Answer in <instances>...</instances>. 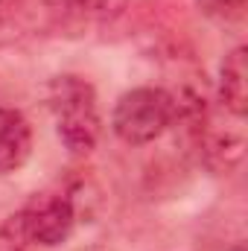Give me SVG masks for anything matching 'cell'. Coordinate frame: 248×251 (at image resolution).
<instances>
[{"instance_id":"6","label":"cell","mask_w":248,"mask_h":251,"mask_svg":"<svg viewBox=\"0 0 248 251\" xmlns=\"http://www.w3.org/2000/svg\"><path fill=\"white\" fill-rule=\"evenodd\" d=\"M198 9L222 26L243 24L246 18V0H198Z\"/></svg>"},{"instance_id":"8","label":"cell","mask_w":248,"mask_h":251,"mask_svg":"<svg viewBox=\"0 0 248 251\" xmlns=\"http://www.w3.org/2000/svg\"><path fill=\"white\" fill-rule=\"evenodd\" d=\"M32 246L26 231H24V222H21V213L9 216L3 225H0V251H26Z\"/></svg>"},{"instance_id":"2","label":"cell","mask_w":248,"mask_h":251,"mask_svg":"<svg viewBox=\"0 0 248 251\" xmlns=\"http://www.w3.org/2000/svg\"><path fill=\"white\" fill-rule=\"evenodd\" d=\"M175 120V100L167 88L125 91L114 105L111 128L128 146H146L158 140Z\"/></svg>"},{"instance_id":"3","label":"cell","mask_w":248,"mask_h":251,"mask_svg":"<svg viewBox=\"0 0 248 251\" xmlns=\"http://www.w3.org/2000/svg\"><path fill=\"white\" fill-rule=\"evenodd\" d=\"M18 213H21V222H24L29 243L44 246V249L62 246L73 234V225H76V207L62 193H38Z\"/></svg>"},{"instance_id":"1","label":"cell","mask_w":248,"mask_h":251,"mask_svg":"<svg viewBox=\"0 0 248 251\" xmlns=\"http://www.w3.org/2000/svg\"><path fill=\"white\" fill-rule=\"evenodd\" d=\"M50 111L56 117V131L73 155H88L99 143L102 117L94 88L79 76H59L50 85Z\"/></svg>"},{"instance_id":"4","label":"cell","mask_w":248,"mask_h":251,"mask_svg":"<svg viewBox=\"0 0 248 251\" xmlns=\"http://www.w3.org/2000/svg\"><path fill=\"white\" fill-rule=\"evenodd\" d=\"M32 155L29 120L15 108H0V176L21 170Z\"/></svg>"},{"instance_id":"7","label":"cell","mask_w":248,"mask_h":251,"mask_svg":"<svg viewBox=\"0 0 248 251\" xmlns=\"http://www.w3.org/2000/svg\"><path fill=\"white\" fill-rule=\"evenodd\" d=\"M70 3L94 21H114L128 9V0H70Z\"/></svg>"},{"instance_id":"5","label":"cell","mask_w":248,"mask_h":251,"mask_svg":"<svg viewBox=\"0 0 248 251\" xmlns=\"http://www.w3.org/2000/svg\"><path fill=\"white\" fill-rule=\"evenodd\" d=\"M219 102L222 108L243 120L248 111V67H246V47H234L219 67Z\"/></svg>"}]
</instances>
